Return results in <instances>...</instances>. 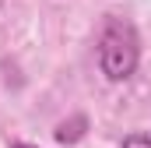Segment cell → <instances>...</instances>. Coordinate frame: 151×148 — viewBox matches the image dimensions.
<instances>
[{
    "instance_id": "1",
    "label": "cell",
    "mask_w": 151,
    "mask_h": 148,
    "mask_svg": "<svg viewBox=\"0 0 151 148\" xmlns=\"http://www.w3.org/2000/svg\"><path fill=\"white\" fill-rule=\"evenodd\" d=\"M137 60H141V39L137 28L123 18H109L102 39H99V67L109 81H127L130 74L137 71Z\"/></svg>"
},
{
    "instance_id": "2",
    "label": "cell",
    "mask_w": 151,
    "mask_h": 148,
    "mask_svg": "<svg viewBox=\"0 0 151 148\" xmlns=\"http://www.w3.org/2000/svg\"><path fill=\"white\" fill-rule=\"evenodd\" d=\"M84 131H88V116H84V113H74L70 120H60V123H56L53 138H56L60 145H77V141L84 138Z\"/></svg>"
},
{
    "instance_id": "3",
    "label": "cell",
    "mask_w": 151,
    "mask_h": 148,
    "mask_svg": "<svg viewBox=\"0 0 151 148\" xmlns=\"http://www.w3.org/2000/svg\"><path fill=\"white\" fill-rule=\"evenodd\" d=\"M123 148H151V134H127Z\"/></svg>"
},
{
    "instance_id": "4",
    "label": "cell",
    "mask_w": 151,
    "mask_h": 148,
    "mask_svg": "<svg viewBox=\"0 0 151 148\" xmlns=\"http://www.w3.org/2000/svg\"><path fill=\"white\" fill-rule=\"evenodd\" d=\"M14 148H35V145H25V141H18V145H14Z\"/></svg>"
}]
</instances>
